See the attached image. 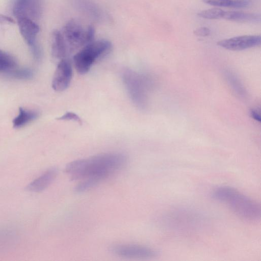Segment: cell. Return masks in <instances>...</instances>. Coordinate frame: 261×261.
<instances>
[{
  "label": "cell",
  "mask_w": 261,
  "mask_h": 261,
  "mask_svg": "<svg viewBox=\"0 0 261 261\" xmlns=\"http://www.w3.org/2000/svg\"><path fill=\"white\" fill-rule=\"evenodd\" d=\"M127 157L121 153H107L68 163L65 172L73 180L83 179L90 175L105 174L109 175L126 163Z\"/></svg>",
  "instance_id": "1"
},
{
  "label": "cell",
  "mask_w": 261,
  "mask_h": 261,
  "mask_svg": "<svg viewBox=\"0 0 261 261\" xmlns=\"http://www.w3.org/2000/svg\"><path fill=\"white\" fill-rule=\"evenodd\" d=\"M212 197L225 204L244 220L255 222L260 217V206L256 201L229 186H220L212 192Z\"/></svg>",
  "instance_id": "2"
},
{
  "label": "cell",
  "mask_w": 261,
  "mask_h": 261,
  "mask_svg": "<svg viewBox=\"0 0 261 261\" xmlns=\"http://www.w3.org/2000/svg\"><path fill=\"white\" fill-rule=\"evenodd\" d=\"M112 47L111 42L105 39L93 41L82 47L73 57L77 72L81 74L87 73L97 60L110 52Z\"/></svg>",
  "instance_id": "3"
},
{
  "label": "cell",
  "mask_w": 261,
  "mask_h": 261,
  "mask_svg": "<svg viewBox=\"0 0 261 261\" xmlns=\"http://www.w3.org/2000/svg\"><path fill=\"white\" fill-rule=\"evenodd\" d=\"M123 83L128 95L137 108H144L147 101L148 81L145 76L133 70L126 69L122 74Z\"/></svg>",
  "instance_id": "4"
},
{
  "label": "cell",
  "mask_w": 261,
  "mask_h": 261,
  "mask_svg": "<svg viewBox=\"0 0 261 261\" xmlns=\"http://www.w3.org/2000/svg\"><path fill=\"white\" fill-rule=\"evenodd\" d=\"M66 42L68 51L71 52L82 47L94 41L95 29L92 25L85 29L77 21H68L62 31Z\"/></svg>",
  "instance_id": "5"
},
{
  "label": "cell",
  "mask_w": 261,
  "mask_h": 261,
  "mask_svg": "<svg viewBox=\"0 0 261 261\" xmlns=\"http://www.w3.org/2000/svg\"><path fill=\"white\" fill-rule=\"evenodd\" d=\"M20 33L29 46L34 58L38 60L41 58V50L36 38L40 28L36 21L25 18L17 19Z\"/></svg>",
  "instance_id": "6"
},
{
  "label": "cell",
  "mask_w": 261,
  "mask_h": 261,
  "mask_svg": "<svg viewBox=\"0 0 261 261\" xmlns=\"http://www.w3.org/2000/svg\"><path fill=\"white\" fill-rule=\"evenodd\" d=\"M113 254L121 257L135 258H150L158 255L155 249L140 245L117 244L109 248Z\"/></svg>",
  "instance_id": "7"
},
{
  "label": "cell",
  "mask_w": 261,
  "mask_h": 261,
  "mask_svg": "<svg viewBox=\"0 0 261 261\" xmlns=\"http://www.w3.org/2000/svg\"><path fill=\"white\" fill-rule=\"evenodd\" d=\"M12 11L17 19L25 18L36 21L41 15V0H15Z\"/></svg>",
  "instance_id": "8"
},
{
  "label": "cell",
  "mask_w": 261,
  "mask_h": 261,
  "mask_svg": "<svg viewBox=\"0 0 261 261\" xmlns=\"http://www.w3.org/2000/svg\"><path fill=\"white\" fill-rule=\"evenodd\" d=\"M72 77V67L67 58L60 60L53 77L51 86L56 91L65 90L70 84Z\"/></svg>",
  "instance_id": "9"
},
{
  "label": "cell",
  "mask_w": 261,
  "mask_h": 261,
  "mask_svg": "<svg viewBox=\"0 0 261 261\" xmlns=\"http://www.w3.org/2000/svg\"><path fill=\"white\" fill-rule=\"evenodd\" d=\"M260 35H242L220 40L218 46L230 50H242L260 45Z\"/></svg>",
  "instance_id": "10"
},
{
  "label": "cell",
  "mask_w": 261,
  "mask_h": 261,
  "mask_svg": "<svg viewBox=\"0 0 261 261\" xmlns=\"http://www.w3.org/2000/svg\"><path fill=\"white\" fill-rule=\"evenodd\" d=\"M58 169L52 168L39 177L30 182L27 187L28 191L39 192L47 188L55 179L58 174Z\"/></svg>",
  "instance_id": "11"
},
{
  "label": "cell",
  "mask_w": 261,
  "mask_h": 261,
  "mask_svg": "<svg viewBox=\"0 0 261 261\" xmlns=\"http://www.w3.org/2000/svg\"><path fill=\"white\" fill-rule=\"evenodd\" d=\"M66 42L62 31L55 30L52 34L51 53L53 56L60 60L66 58L68 53Z\"/></svg>",
  "instance_id": "12"
},
{
  "label": "cell",
  "mask_w": 261,
  "mask_h": 261,
  "mask_svg": "<svg viewBox=\"0 0 261 261\" xmlns=\"http://www.w3.org/2000/svg\"><path fill=\"white\" fill-rule=\"evenodd\" d=\"M222 19L237 22L258 23L260 22L261 17L257 13L224 11Z\"/></svg>",
  "instance_id": "13"
},
{
  "label": "cell",
  "mask_w": 261,
  "mask_h": 261,
  "mask_svg": "<svg viewBox=\"0 0 261 261\" xmlns=\"http://www.w3.org/2000/svg\"><path fill=\"white\" fill-rule=\"evenodd\" d=\"M108 176L105 174H98L86 177L75 187V191L82 193L88 191L96 186Z\"/></svg>",
  "instance_id": "14"
},
{
  "label": "cell",
  "mask_w": 261,
  "mask_h": 261,
  "mask_svg": "<svg viewBox=\"0 0 261 261\" xmlns=\"http://www.w3.org/2000/svg\"><path fill=\"white\" fill-rule=\"evenodd\" d=\"M39 116L36 111L28 110L20 107L19 114L13 120V125L14 128H19L23 126L29 122L36 119Z\"/></svg>",
  "instance_id": "15"
},
{
  "label": "cell",
  "mask_w": 261,
  "mask_h": 261,
  "mask_svg": "<svg viewBox=\"0 0 261 261\" xmlns=\"http://www.w3.org/2000/svg\"><path fill=\"white\" fill-rule=\"evenodd\" d=\"M207 5L214 6L229 7L234 8H247L251 3L245 0H202Z\"/></svg>",
  "instance_id": "16"
},
{
  "label": "cell",
  "mask_w": 261,
  "mask_h": 261,
  "mask_svg": "<svg viewBox=\"0 0 261 261\" xmlns=\"http://www.w3.org/2000/svg\"><path fill=\"white\" fill-rule=\"evenodd\" d=\"M17 66L15 59L8 53L0 49V72H8Z\"/></svg>",
  "instance_id": "17"
},
{
  "label": "cell",
  "mask_w": 261,
  "mask_h": 261,
  "mask_svg": "<svg viewBox=\"0 0 261 261\" xmlns=\"http://www.w3.org/2000/svg\"><path fill=\"white\" fill-rule=\"evenodd\" d=\"M224 10L219 8H212L202 10L197 14L201 18L207 19H218L223 17Z\"/></svg>",
  "instance_id": "18"
},
{
  "label": "cell",
  "mask_w": 261,
  "mask_h": 261,
  "mask_svg": "<svg viewBox=\"0 0 261 261\" xmlns=\"http://www.w3.org/2000/svg\"><path fill=\"white\" fill-rule=\"evenodd\" d=\"M12 77L17 79L28 80L33 76V72L29 68L15 69L6 73Z\"/></svg>",
  "instance_id": "19"
},
{
  "label": "cell",
  "mask_w": 261,
  "mask_h": 261,
  "mask_svg": "<svg viewBox=\"0 0 261 261\" xmlns=\"http://www.w3.org/2000/svg\"><path fill=\"white\" fill-rule=\"evenodd\" d=\"M60 120H73L82 124V121L80 117L75 113L72 112H67L61 117L57 118Z\"/></svg>",
  "instance_id": "20"
},
{
  "label": "cell",
  "mask_w": 261,
  "mask_h": 261,
  "mask_svg": "<svg viewBox=\"0 0 261 261\" xmlns=\"http://www.w3.org/2000/svg\"><path fill=\"white\" fill-rule=\"evenodd\" d=\"M194 35L197 36L206 37L211 34V30L206 27H201L196 29L194 31Z\"/></svg>",
  "instance_id": "21"
},
{
  "label": "cell",
  "mask_w": 261,
  "mask_h": 261,
  "mask_svg": "<svg viewBox=\"0 0 261 261\" xmlns=\"http://www.w3.org/2000/svg\"><path fill=\"white\" fill-rule=\"evenodd\" d=\"M250 116L256 121H260V111L256 109H252L250 111Z\"/></svg>",
  "instance_id": "22"
},
{
  "label": "cell",
  "mask_w": 261,
  "mask_h": 261,
  "mask_svg": "<svg viewBox=\"0 0 261 261\" xmlns=\"http://www.w3.org/2000/svg\"><path fill=\"white\" fill-rule=\"evenodd\" d=\"M0 23H15L14 20L11 17L6 15L0 14Z\"/></svg>",
  "instance_id": "23"
}]
</instances>
